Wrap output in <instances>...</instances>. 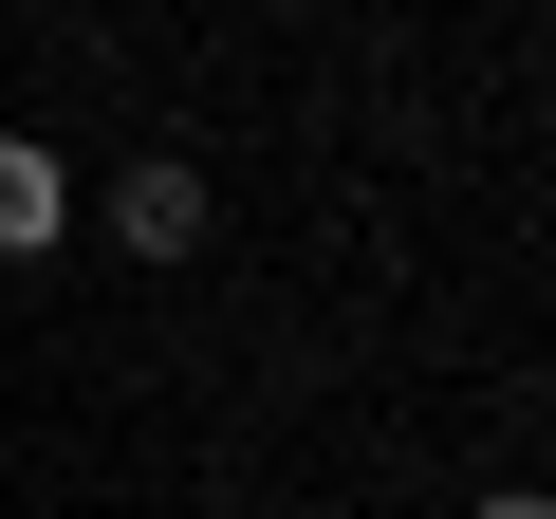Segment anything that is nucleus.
I'll list each match as a JSON object with an SVG mask.
<instances>
[{"mask_svg": "<svg viewBox=\"0 0 556 519\" xmlns=\"http://www.w3.org/2000/svg\"><path fill=\"white\" fill-rule=\"evenodd\" d=\"M482 519H556V501H538V482H501V501H482Z\"/></svg>", "mask_w": 556, "mask_h": 519, "instance_id": "3", "label": "nucleus"}, {"mask_svg": "<svg viewBox=\"0 0 556 519\" xmlns=\"http://www.w3.org/2000/svg\"><path fill=\"white\" fill-rule=\"evenodd\" d=\"M112 241H130V260H204V167H186V149H130V167H112Z\"/></svg>", "mask_w": 556, "mask_h": 519, "instance_id": "1", "label": "nucleus"}, {"mask_svg": "<svg viewBox=\"0 0 556 519\" xmlns=\"http://www.w3.org/2000/svg\"><path fill=\"white\" fill-rule=\"evenodd\" d=\"M56 223H75V167L0 130V260H56Z\"/></svg>", "mask_w": 556, "mask_h": 519, "instance_id": "2", "label": "nucleus"}]
</instances>
